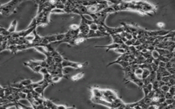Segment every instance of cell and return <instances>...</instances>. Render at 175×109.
Masks as SVG:
<instances>
[{"mask_svg": "<svg viewBox=\"0 0 175 109\" xmlns=\"http://www.w3.org/2000/svg\"><path fill=\"white\" fill-rule=\"evenodd\" d=\"M159 89L161 90V91L163 92V93H164L165 94L169 91V89H170V87L166 85H163L161 86Z\"/></svg>", "mask_w": 175, "mask_h": 109, "instance_id": "4fadbf2b", "label": "cell"}, {"mask_svg": "<svg viewBox=\"0 0 175 109\" xmlns=\"http://www.w3.org/2000/svg\"><path fill=\"white\" fill-rule=\"evenodd\" d=\"M95 48H101V49H106V52H108V51H110V50H116V49H124L126 50V51L128 50L129 47L127 46L125 44H114L112 43L111 44H109V45H106V46H95Z\"/></svg>", "mask_w": 175, "mask_h": 109, "instance_id": "5b68a950", "label": "cell"}, {"mask_svg": "<svg viewBox=\"0 0 175 109\" xmlns=\"http://www.w3.org/2000/svg\"><path fill=\"white\" fill-rule=\"evenodd\" d=\"M21 1H12L8 2L6 4L3 5L1 7V14L3 16H8L10 14H13L14 12H15L16 8H17L18 5L20 3H21Z\"/></svg>", "mask_w": 175, "mask_h": 109, "instance_id": "7a4b0ae2", "label": "cell"}, {"mask_svg": "<svg viewBox=\"0 0 175 109\" xmlns=\"http://www.w3.org/2000/svg\"><path fill=\"white\" fill-rule=\"evenodd\" d=\"M109 35L106 34H103V33L100 32L99 31H93L90 30L89 33H88L87 36H86V40L90 39V38H103L105 36H108Z\"/></svg>", "mask_w": 175, "mask_h": 109, "instance_id": "52a82bcc", "label": "cell"}, {"mask_svg": "<svg viewBox=\"0 0 175 109\" xmlns=\"http://www.w3.org/2000/svg\"><path fill=\"white\" fill-rule=\"evenodd\" d=\"M84 75V72H80V73L77 74L72 76L71 80L73 81H77L80 80V79L83 78Z\"/></svg>", "mask_w": 175, "mask_h": 109, "instance_id": "8fae6325", "label": "cell"}, {"mask_svg": "<svg viewBox=\"0 0 175 109\" xmlns=\"http://www.w3.org/2000/svg\"><path fill=\"white\" fill-rule=\"evenodd\" d=\"M106 28V32L109 36L111 35H115V34H121V33L124 31V29L123 27H108L107 25L104 26Z\"/></svg>", "mask_w": 175, "mask_h": 109, "instance_id": "8992f818", "label": "cell"}, {"mask_svg": "<svg viewBox=\"0 0 175 109\" xmlns=\"http://www.w3.org/2000/svg\"><path fill=\"white\" fill-rule=\"evenodd\" d=\"M66 109H76V108H75L74 106H73V107H67Z\"/></svg>", "mask_w": 175, "mask_h": 109, "instance_id": "e0dca14e", "label": "cell"}, {"mask_svg": "<svg viewBox=\"0 0 175 109\" xmlns=\"http://www.w3.org/2000/svg\"><path fill=\"white\" fill-rule=\"evenodd\" d=\"M90 30L93 31H98V25L95 23H93L91 25H90Z\"/></svg>", "mask_w": 175, "mask_h": 109, "instance_id": "9a60e30c", "label": "cell"}, {"mask_svg": "<svg viewBox=\"0 0 175 109\" xmlns=\"http://www.w3.org/2000/svg\"><path fill=\"white\" fill-rule=\"evenodd\" d=\"M112 40H113V43L114 44H125L123 42L122 38H121V35L120 34H115V35H111Z\"/></svg>", "mask_w": 175, "mask_h": 109, "instance_id": "ba28073f", "label": "cell"}, {"mask_svg": "<svg viewBox=\"0 0 175 109\" xmlns=\"http://www.w3.org/2000/svg\"><path fill=\"white\" fill-rule=\"evenodd\" d=\"M103 12L106 13L107 14H109L110 13H114V12H116L115 10H114V8H112V6H108L104 9V10H102Z\"/></svg>", "mask_w": 175, "mask_h": 109, "instance_id": "7c38bea8", "label": "cell"}, {"mask_svg": "<svg viewBox=\"0 0 175 109\" xmlns=\"http://www.w3.org/2000/svg\"><path fill=\"white\" fill-rule=\"evenodd\" d=\"M0 105H1V103H0Z\"/></svg>", "mask_w": 175, "mask_h": 109, "instance_id": "ac0fdd59", "label": "cell"}, {"mask_svg": "<svg viewBox=\"0 0 175 109\" xmlns=\"http://www.w3.org/2000/svg\"><path fill=\"white\" fill-rule=\"evenodd\" d=\"M88 62H84V63H77V62H73L71 61L67 60H64L63 62H62V68L65 67H71L75 69H82L88 66Z\"/></svg>", "mask_w": 175, "mask_h": 109, "instance_id": "277c9868", "label": "cell"}, {"mask_svg": "<svg viewBox=\"0 0 175 109\" xmlns=\"http://www.w3.org/2000/svg\"><path fill=\"white\" fill-rule=\"evenodd\" d=\"M108 14H107L102 11L101 12H97L96 14H90V16L93 18V21L94 23L97 24L99 25H102V26H106V19L108 16Z\"/></svg>", "mask_w": 175, "mask_h": 109, "instance_id": "3957f363", "label": "cell"}, {"mask_svg": "<svg viewBox=\"0 0 175 109\" xmlns=\"http://www.w3.org/2000/svg\"><path fill=\"white\" fill-rule=\"evenodd\" d=\"M114 52L117 53H119V54H121V55H123V54H125V53H127L126 50L124 49H116V50H114Z\"/></svg>", "mask_w": 175, "mask_h": 109, "instance_id": "2e32d148", "label": "cell"}, {"mask_svg": "<svg viewBox=\"0 0 175 109\" xmlns=\"http://www.w3.org/2000/svg\"><path fill=\"white\" fill-rule=\"evenodd\" d=\"M51 13H55V14H62V13H65L64 11L63 10H61V9L59 8H54L51 10Z\"/></svg>", "mask_w": 175, "mask_h": 109, "instance_id": "5bb4252c", "label": "cell"}, {"mask_svg": "<svg viewBox=\"0 0 175 109\" xmlns=\"http://www.w3.org/2000/svg\"><path fill=\"white\" fill-rule=\"evenodd\" d=\"M123 71L125 72V79H124V82L125 83L129 82H133L135 84H136L138 85V87L139 88L142 89L144 85L143 83V81L141 80V79H138L136 76L134 74L133 72V70L131 65L129 66L128 67L123 68Z\"/></svg>", "mask_w": 175, "mask_h": 109, "instance_id": "6da1fadb", "label": "cell"}, {"mask_svg": "<svg viewBox=\"0 0 175 109\" xmlns=\"http://www.w3.org/2000/svg\"><path fill=\"white\" fill-rule=\"evenodd\" d=\"M16 25H17V21H16V20H14V21L12 22V23H11L10 28H9L8 30H7L8 31L9 34H13V33L15 32Z\"/></svg>", "mask_w": 175, "mask_h": 109, "instance_id": "30bf717a", "label": "cell"}, {"mask_svg": "<svg viewBox=\"0 0 175 109\" xmlns=\"http://www.w3.org/2000/svg\"><path fill=\"white\" fill-rule=\"evenodd\" d=\"M142 89L143 90L145 96L148 95V93H150V91L153 90V85H152V83H150V84L146 85H143L142 88Z\"/></svg>", "mask_w": 175, "mask_h": 109, "instance_id": "9c48e42d", "label": "cell"}]
</instances>
